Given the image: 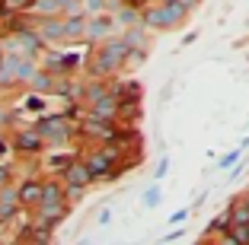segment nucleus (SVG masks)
<instances>
[{
    "label": "nucleus",
    "mask_w": 249,
    "mask_h": 245,
    "mask_svg": "<svg viewBox=\"0 0 249 245\" xmlns=\"http://www.w3.org/2000/svg\"><path fill=\"white\" fill-rule=\"evenodd\" d=\"M179 13H182V3H169L166 10H160V13L150 16V22H157V26H169V22H176Z\"/></svg>",
    "instance_id": "nucleus-1"
},
{
    "label": "nucleus",
    "mask_w": 249,
    "mask_h": 245,
    "mask_svg": "<svg viewBox=\"0 0 249 245\" xmlns=\"http://www.w3.org/2000/svg\"><path fill=\"white\" fill-rule=\"evenodd\" d=\"M122 54H124V48H112V51H106V54H103V61H99V64H103V70H109V67L115 64V61L122 58Z\"/></svg>",
    "instance_id": "nucleus-2"
},
{
    "label": "nucleus",
    "mask_w": 249,
    "mask_h": 245,
    "mask_svg": "<svg viewBox=\"0 0 249 245\" xmlns=\"http://www.w3.org/2000/svg\"><path fill=\"white\" fill-rule=\"evenodd\" d=\"M230 239H236V242H249V223H233Z\"/></svg>",
    "instance_id": "nucleus-3"
},
{
    "label": "nucleus",
    "mask_w": 249,
    "mask_h": 245,
    "mask_svg": "<svg viewBox=\"0 0 249 245\" xmlns=\"http://www.w3.org/2000/svg\"><path fill=\"white\" fill-rule=\"evenodd\" d=\"M67 179H71V185H80V181L89 179V172H87V169H80V166H73L71 172H67Z\"/></svg>",
    "instance_id": "nucleus-4"
},
{
    "label": "nucleus",
    "mask_w": 249,
    "mask_h": 245,
    "mask_svg": "<svg viewBox=\"0 0 249 245\" xmlns=\"http://www.w3.org/2000/svg\"><path fill=\"white\" fill-rule=\"evenodd\" d=\"M22 201H42V188L38 185H26L22 188Z\"/></svg>",
    "instance_id": "nucleus-5"
},
{
    "label": "nucleus",
    "mask_w": 249,
    "mask_h": 245,
    "mask_svg": "<svg viewBox=\"0 0 249 245\" xmlns=\"http://www.w3.org/2000/svg\"><path fill=\"white\" fill-rule=\"evenodd\" d=\"M233 223H249V204H243V207L233 210Z\"/></svg>",
    "instance_id": "nucleus-6"
},
{
    "label": "nucleus",
    "mask_w": 249,
    "mask_h": 245,
    "mask_svg": "<svg viewBox=\"0 0 249 245\" xmlns=\"http://www.w3.org/2000/svg\"><path fill=\"white\" fill-rule=\"evenodd\" d=\"M13 210V195L7 191V197H3V204H0V213H10Z\"/></svg>",
    "instance_id": "nucleus-7"
},
{
    "label": "nucleus",
    "mask_w": 249,
    "mask_h": 245,
    "mask_svg": "<svg viewBox=\"0 0 249 245\" xmlns=\"http://www.w3.org/2000/svg\"><path fill=\"white\" fill-rule=\"evenodd\" d=\"M144 204H147V207H154V204H157V191H147V197H144Z\"/></svg>",
    "instance_id": "nucleus-8"
},
{
    "label": "nucleus",
    "mask_w": 249,
    "mask_h": 245,
    "mask_svg": "<svg viewBox=\"0 0 249 245\" xmlns=\"http://www.w3.org/2000/svg\"><path fill=\"white\" fill-rule=\"evenodd\" d=\"M236 156H240V150L230 153V156H224V163H220V166H230V163H236Z\"/></svg>",
    "instance_id": "nucleus-9"
}]
</instances>
